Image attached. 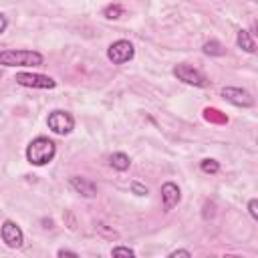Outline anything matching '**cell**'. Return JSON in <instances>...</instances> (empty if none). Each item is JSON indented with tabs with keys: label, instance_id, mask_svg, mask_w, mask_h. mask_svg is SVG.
Instances as JSON below:
<instances>
[{
	"label": "cell",
	"instance_id": "20",
	"mask_svg": "<svg viewBox=\"0 0 258 258\" xmlns=\"http://www.w3.org/2000/svg\"><path fill=\"white\" fill-rule=\"evenodd\" d=\"M56 256H73V258H77L79 254H77V252H73V250H64V248H60V250L56 252Z\"/></svg>",
	"mask_w": 258,
	"mask_h": 258
},
{
	"label": "cell",
	"instance_id": "2",
	"mask_svg": "<svg viewBox=\"0 0 258 258\" xmlns=\"http://www.w3.org/2000/svg\"><path fill=\"white\" fill-rule=\"evenodd\" d=\"M44 56L38 50H0V64L4 67H40Z\"/></svg>",
	"mask_w": 258,
	"mask_h": 258
},
{
	"label": "cell",
	"instance_id": "13",
	"mask_svg": "<svg viewBox=\"0 0 258 258\" xmlns=\"http://www.w3.org/2000/svg\"><path fill=\"white\" fill-rule=\"evenodd\" d=\"M202 50L206 52V54H210V56H224L226 54V48L218 42V40H208V42H204V46H202Z\"/></svg>",
	"mask_w": 258,
	"mask_h": 258
},
{
	"label": "cell",
	"instance_id": "3",
	"mask_svg": "<svg viewBox=\"0 0 258 258\" xmlns=\"http://www.w3.org/2000/svg\"><path fill=\"white\" fill-rule=\"evenodd\" d=\"M171 73H173V77H175L177 81H181V83H185V85H194V87H202V89L210 85L208 77H206L202 71L194 69L191 64H185V62L175 64Z\"/></svg>",
	"mask_w": 258,
	"mask_h": 258
},
{
	"label": "cell",
	"instance_id": "9",
	"mask_svg": "<svg viewBox=\"0 0 258 258\" xmlns=\"http://www.w3.org/2000/svg\"><path fill=\"white\" fill-rule=\"evenodd\" d=\"M179 200H181V191H179L177 183H173V181H165V183L161 185V202H163V210L169 212L171 208H175V206L179 204Z\"/></svg>",
	"mask_w": 258,
	"mask_h": 258
},
{
	"label": "cell",
	"instance_id": "6",
	"mask_svg": "<svg viewBox=\"0 0 258 258\" xmlns=\"http://www.w3.org/2000/svg\"><path fill=\"white\" fill-rule=\"evenodd\" d=\"M14 81L22 87H30V89H54L56 81L48 75H40V73H16Z\"/></svg>",
	"mask_w": 258,
	"mask_h": 258
},
{
	"label": "cell",
	"instance_id": "1",
	"mask_svg": "<svg viewBox=\"0 0 258 258\" xmlns=\"http://www.w3.org/2000/svg\"><path fill=\"white\" fill-rule=\"evenodd\" d=\"M54 155H56V143L42 135L34 137L26 147V159H28V163H32L36 167L50 163L54 159Z\"/></svg>",
	"mask_w": 258,
	"mask_h": 258
},
{
	"label": "cell",
	"instance_id": "5",
	"mask_svg": "<svg viewBox=\"0 0 258 258\" xmlns=\"http://www.w3.org/2000/svg\"><path fill=\"white\" fill-rule=\"evenodd\" d=\"M133 56H135V46L129 40H125V38H119V40L111 42L109 48H107V58L113 64H125Z\"/></svg>",
	"mask_w": 258,
	"mask_h": 258
},
{
	"label": "cell",
	"instance_id": "21",
	"mask_svg": "<svg viewBox=\"0 0 258 258\" xmlns=\"http://www.w3.org/2000/svg\"><path fill=\"white\" fill-rule=\"evenodd\" d=\"M6 26H8V20H6V16L0 12V34L6 30Z\"/></svg>",
	"mask_w": 258,
	"mask_h": 258
},
{
	"label": "cell",
	"instance_id": "19",
	"mask_svg": "<svg viewBox=\"0 0 258 258\" xmlns=\"http://www.w3.org/2000/svg\"><path fill=\"white\" fill-rule=\"evenodd\" d=\"M175 256H191V252L189 250H173V252H169V258H175Z\"/></svg>",
	"mask_w": 258,
	"mask_h": 258
},
{
	"label": "cell",
	"instance_id": "10",
	"mask_svg": "<svg viewBox=\"0 0 258 258\" xmlns=\"http://www.w3.org/2000/svg\"><path fill=\"white\" fill-rule=\"evenodd\" d=\"M69 183H71V187H73L75 191H79V194L85 196V198H95V196H97V185H95L91 179H87V177L73 175V177H69Z\"/></svg>",
	"mask_w": 258,
	"mask_h": 258
},
{
	"label": "cell",
	"instance_id": "7",
	"mask_svg": "<svg viewBox=\"0 0 258 258\" xmlns=\"http://www.w3.org/2000/svg\"><path fill=\"white\" fill-rule=\"evenodd\" d=\"M0 236H2V242H4L8 248H12V250L22 248V244H24V234H22L20 226H18L16 222H12V220L2 222Z\"/></svg>",
	"mask_w": 258,
	"mask_h": 258
},
{
	"label": "cell",
	"instance_id": "22",
	"mask_svg": "<svg viewBox=\"0 0 258 258\" xmlns=\"http://www.w3.org/2000/svg\"><path fill=\"white\" fill-rule=\"evenodd\" d=\"M0 77H2V73H0Z\"/></svg>",
	"mask_w": 258,
	"mask_h": 258
},
{
	"label": "cell",
	"instance_id": "16",
	"mask_svg": "<svg viewBox=\"0 0 258 258\" xmlns=\"http://www.w3.org/2000/svg\"><path fill=\"white\" fill-rule=\"evenodd\" d=\"M111 256H129V258H133L135 256V250L133 248H127V246H113L111 248Z\"/></svg>",
	"mask_w": 258,
	"mask_h": 258
},
{
	"label": "cell",
	"instance_id": "15",
	"mask_svg": "<svg viewBox=\"0 0 258 258\" xmlns=\"http://www.w3.org/2000/svg\"><path fill=\"white\" fill-rule=\"evenodd\" d=\"M121 14H123V8H121L119 4H109V6L103 10V16L109 18V20H115V18H119Z\"/></svg>",
	"mask_w": 258,
	"mask_h": 258
},
{
	"label": "cell",
	"instance_id": "14",
	"mask_svg": "<svg viewBox=\"0 0 258 258\" xmlns=\"http://www.w3.org/2000/svg\"><path fill=\"white\" fill-rule=\"evenodd\" d=\"M200 169L204 173H218L220 171V163L216 159H202L200 161Z\"/></svg>",
	"mask_w": 258,
	"mask_h": 258
},
{
	"label": "cell",
	"instance_id": "11",
	"mask_svg": "<svg viewBox=\"0 0 258 258\" xmlns=\"http://www.w3.org/2000/svg\"><path fill=\"white\" fill-rule=\"evenodd\" d=\"M236 44L242 48V50H246V52H256V44H254V38L250 36V32L248 30H238V34H236Z\"/></svg>",
	"mask_w": 258,
	"mask_h": 258
},
{
	"label": "cell",
	"instance_id": "4",
	"mask_svg": "<svg viewBox=\"0 0 258 258\" xmlns=\"http://www.w3.org/2000/svg\"><path fill=\"white\" fill-rule=\"evenodd\" d=\"M46 125H48V129H50L52 133H56V135H69V133L75 129V117H73L69 111L54 109L52 113H48Z\"/></svg>",
	"mask_w": 258,
	"mask_h": 258
},
{
	"label": "cell",
	"instance_id": "12",
	"mask_svg": "<svg viewBox=\"0 0 258 258\" xmlns=\"http://www.w3.org/2000/svg\"><path fill=\"white\" fill-rule=\"evenodd\" d=\"M109 163H111V167H113V169H117V171H125V169H129L131 159H129V155H127V153L117 151V153H113V155L109 157Z\"/></svg>",
	"mask_w": 258,
	"mask_h": 258
},
{
	"label": "cell",
	"instance_id": "18",
	"mask_svg": "<svg viewBox=\"0 0 258 258\" xmlns=\"http://www.w3.org/2000/svg\"><path fill=\"white\" fill-rule=\"evenodd\" d=\"M131 189H133V194H137V196H147V187L141 185V183H137V181L131 183Z\"/></svg>",
	"mask_w": 258,
	"mask_h": 258
},
{
	"label": "cell",
	"instance_id": "8",
	"mask_svg": "<svg viewBox=\"0 0 258 258\" xmlns=\"http://www.w3.org/2000/svg\"><path fill=\"white\" fill-rule=\"evenodd\" d=\"M220 95H222L228 103H232V105H236V107H252V105H254V97H252L246 89H240V87H224V89L220 91Z\"/></svg>",
	"mask_w": 258,
	"mask_h": 258
},
{
	"label": "cell",
	"instance_id": "17",
	"mask_svg": "<svg viewBox=\"0 0 258 258\" xmlns=\"http://www.w3.org/2000/svg\"><path fill=\"white\" fill-rule=\"evenodd\" d=\"M258 202H256V198H252L250 202H248V212H250V216L254 218V220H258Z\"/></svg>",
	"mask_w": 258,
	"mask_h": 258
}]
</instances>
